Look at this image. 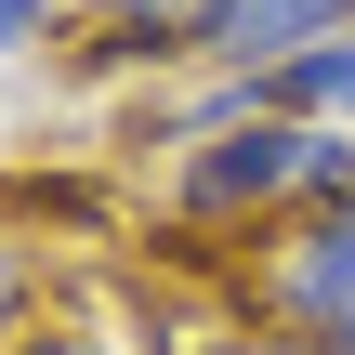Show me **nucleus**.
<instances>
[{
	"instance_id": "f257e3e1",
	"label": "nucleus",
	"mask_w": 355,
	"mask_h": 355,
	"mask_svg": "<svg viewBox=\"0 0 355 355\" xmlns=\"http://www.w3.org/2000/svg\"><path fill=\"white\" fill-rule=\"evenodd\" d=\"M250 329L290 355H355V211H290L250 237Z\"/></svg>"
},
{
	"instance_id": "f03ea898",
	"label": "nucleus",
	"mask_w": 355,
	"mask_h": 355,
	"mask_svg": "<svg viewBox=\"0 0 355 355\" xmlns=\"http://www.w3.org/2000/svg\"><path fill=\"white\" fill-rule=\"evenodd\" d=\"M290 198H303V119H211V132H184L171 145V211L184 224H211V237H263V224H290Z\"/></svg>"
},
{
	"instance_id": "7ed1b4c3",
	"label": "nucleus",
	"mask_w": 355,
	"mask_h": 355,
	"mask_svg": "<svg viewBox=\"0 0 355 355\" xmlns=\"http://www.w3.org/2000/svg\"><path fill=\"white\" fill-rule=\"evenodd\" d=\"M343 26H355V0H198L184 13V53L224 66V79H250V66H277L303 40H343Z\"/></svg>"
},
{
	"instance_id": "20e7f679",
	"label": "nucleus",
	"mask_w": 355,
	"mask_h": 355,
	"mask_svg": "<svg viewBox=\"0 0 355 355\" xmlns=\"http://www.w3.org/2000/svg\"><path fill=\"white\" fill-rule=\"evenodd\" d=\"M237 105H263V119H303V132H355V26H343V40H303V53H277V66H250V79H237Z\"/></svg>"
},
{
	"instance_id": "39448f33",
	"label": "nucleus",
	"mask_w": 355,
	"mask_h": 355,
	"mask_svg": "<svg viewBox=\"0 0 355 355\" xmlns=\"http://www.w3.org/2000/svg\"><path fill=\"white\" fill-rule=\"evenodd\" d=\"M79 13H105V40L158 66V53H184V13H198V0H79Z\"/></svg>"
},
{
	"instance_id": "423d86ee",
	"label": "nucleus",
	"mask_w": 355,
	"mask_h": 355,
	"mask_svg": "<svg viewBox=\"0 0 355 355\" xmlns=\"http://www.w3.org/2000/svg\"><path fill=\"white\" fill-rule=\"evenodd\" d=\"M26 303H40V250H26V237H0V355L26 343Z\"/></svg>"
},
{
	"instance_id": "0eeeda50",
	"label": "nucleus",
	"mask_w": 355,
	"mask_h": 355,
	"mask_svg": "<svg viewBox=\"0 0 355 355\" xmlns=\"http://www.w3.org/2000/svg\"><path fill=\"white\" fill-rule=\"evenodd\" d=\"M53 13H66V0H0V53H40V40H53Z\"/></svg>"
},
{
	"instance_id": "6e6552de",
	"label": "nucleus",
	"mask_w": 355,
	"mask_h": 355,
	"mask_svg": "<svg viewBox=\"0 0 355 355\" xmlns=\"http://www.w3.org/2000/svg\"><path fill=\"white\" fill-rule=\"evenodd\" d=\"M13 355H119V343H105V329H40V316H26V343H13Z\"/></svg>"
}]
</instances>
